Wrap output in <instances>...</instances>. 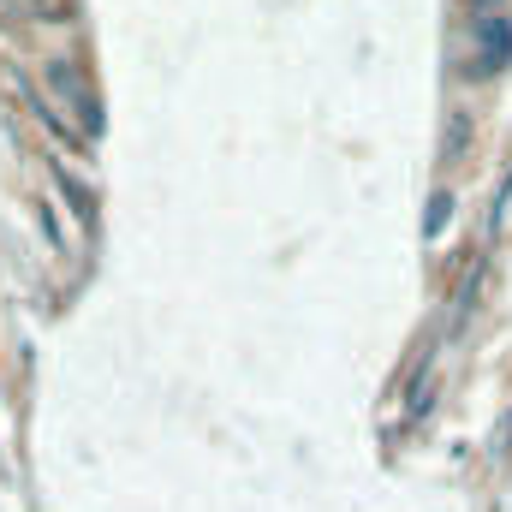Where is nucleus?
Wrapping results in <instances>:
<instances>
[{
    "label": "nucleus",
    "mask_w": 512,
    "mask_h": 512,
    "mask_svg": "<svg viewBox=\"0 0 512 512\" xmlns=\"http://www.w3.org/2000/svg\"><path fill=\"white\" fill-rule=\"evenodd\" d=\"M441 215H453V197H447V191H441V197L429 203V221H423V233H429V239L441 233Z\"/></svg>",
    "instance_id": "39448f33"
},
{
    "label": "nucleus",
    "mask_w": 512,
    "mask_h": 512,
    "mask_svg": "<svg viewBox=\"0 0 512 512\" xmlns=\"http://www.w3.org/2000/svg\"><path fill=\"white\" fill-rule=\"evenodd\" d=\"M36 6H48V0H36Z\"/></svg>",
    "instance_id": "423d86ee"
},
{
    "label": "nucleus",
    "mask_w": 512,
    "mask_h": 512,
    "mask_svg": "<svg viewBox=\"0 0 512 512\" xmlns=\"http://www.w3.org/2000/svg\"><path fill=\"white\" fill-rule=\"evenodd\" d=\"M501 66H512V18L489 12L477 18V72H501Z\"/></svg>",
    "instance_id": "f03ea898"
},
{
    "label": "nucleus",
    "mask_w": 512,
    "mask_h": 512,
    "mask_svg": "<svg viewBox=\"0 0 512 512\" xmlns=\"http://www.w3.org/2000/svg\"><path fill=\"white\" fill-rule=\"evenodd\" d=\"M471 149V114H453V131H447V161H465Z\"/></svg>",
    "instance_id": "20e7f679"
},
{
    "label": "nucleus",
    "mask_w": 512,
    "mask_h": 512,
    "mask_svg": "<svg viewBox=\"0 0 512 512\" xmlns=\"http://www.w3.org/2000/svg\"><path fill=\"white\" fill-rule=\"evenodd\" d=\"M48 90L72 108V120L84 126V137H96V131H102V96H96V84L84 78V66H78V60H48Z\"/></svg>",
    "instance_id": "f257e3e1"
},
{
    "label": "nucleus",
    "mask_w": 512,
    "mask_h": 512,
    "mask_svg": "<svg viewBox=\"0 0 512 512\" xmlns=\"http://www.w3.org/2000/svg\"><path fill=\"white\" fill-rule=\"evenodd\" d=\"M54 179H60V191H66V197L78 203V221H84V227H96V191H90V185H84L78 173H66V167H60Z\"/></svg>",
    "instance_id": "7ed1b4c3"
}]
</instances>
